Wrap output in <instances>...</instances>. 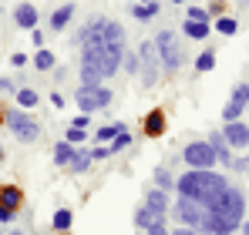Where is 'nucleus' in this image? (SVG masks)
Wrapping results in <instances>:
<instances>
[{
    "label": "nucleus",
    "mask_w": 249,
    "mask_h": 235,
    "mask_svg": "<svg viewBox=\"0 0 249 235\" xmlns=\"http://www.w3.org/2000/svg\"><path fill=\"white\" fill-rule=\"evenodd\" d=\"M118 131H128L122 121H118V124H105V128H98V141H111Z\"/></svg>",
    "instance_id": "31"
},
{
    "label": "nucleus",
    "mask_w": 249,
    "mask_h": 235,
    "mask_svg": "<svg viewBox=\"0 0 249 235\" xmlns=\"http://www.w3.org/2000/svg\"><path fill=\"white\" fill-rule=\"evenodd\" d=\"M0 91H10V94H17V87L10 84V78H0Z\"/></svg>",
    "instance_id": "40"
},
{
    "label": "nucleus",
    "mask_w": 249,
    "mask_h": 235,
    "mask_svg": "<svg viewBox=\"0 0 249 235\" xmlns=\"http://www.w3.org/2000/svg\"><path fill=\"white\" fill-rule=\"evenodd\" d=\"M148 235H172V232H168L165 222H159V225H152V229H148Z\"/></svg>",
    "instance_id": "38"
},
{
    "label": "nucleus",
    "mask_w": 249,
    "mask_h": 235,
    "mask_svg": "<svg viewBox=\"0 0 249 235\" xmlns=\"http://www.w3.org/2000/svg\"><path fill=\"white\" fill-rule=\"evenodd\" d=\"M74 10H78L74 3H64V7H57V10L51 14V31H64V27L74 20Z\"/></svg>",
    "instance_id": "13"
},
{
    "label": "nucleus",
    "mask_w": 249,
    "mask_h": 235,
    "mask_svg": "<svg viewBox=\"0 0 249 235\" xmlns=\"http://www.w3.org/2000/svg\"><path fill=\"white\" fill-rule=\"evenodd\" d=\"M0 158H3V148H0Z\"/></svg>",
    "instance_id": "47"
},
{
    "label": "nucleus",
    "mask_w": 249,
    "mask_h": 235,
    "mask_svg": "<svg viewBox=\"0 0 249 235\" xmlns=\"http://www.w3.org/2000/svg\"><path fill=\"white\" fill-rule=\"evenodd\" d=\"M0 205H7V208L17 212V208L24 205V192H20L17 185H3V188H0Z\"/></svg>",
    "instance_id": "15"
},
{
    "label": "nucleus",
    "mask_w": 249,
    "mask_h": 235,
    "mask_svg": "<svg viewBox=\"0 0 249 235\" xmlns=\"http://www.w3.org/2000/svg\"><path fill=\"white\" fill-rule=\"evenodd\" d=\"M172 3H182V0H172Z\"/></svg>",
    "instance_id": "46"
},
{
    "label": "nucleus",
    "mask_w": 249,
    "mask_h": 235,
    "mask_svg": "<svg viewBox=\"0 0 249 235\" xmlns=\"http://www.w3.org/2000/svg\"><path fill=\"white\" fill-rule=\"evenodd\" d=\"M122 71H124V74H138V71H142L138 50H135V54H128V50H124V57H122Z\"/></svg>",
    "instance_id": "29"
},
{
    "label": "nucleus",
    "mask_w": 249,
    "mask_h": 235,
    "mask_svg": "<svg viewBox=\"0 0 249 235\" xmlns=\"http://www.w3.org/2000/svg\"><path fill=\"white\" fill-rule=\"evenodd\" d=\"M138 61H142V84L145 87H155L159 84V78H162V61H159V50H155V44L152 40H142V47H138Z\"/></svg>",
    "instance_id": "3"
},
{
    "label": "nucleus",
    "mask_w": 249,
    "mask_h": 235,
    "mask_svg": "<svg viewBox=\"0 0 249 235\" xmlns=\"http://www.w3.org/2000/svg\"><path fill=\"white\" fill-rule=\"evenodd\" d=\"M91 161H94V158H91V151H78V148H74V158H71V165H68V171H74V175H81V171H88V168H91Z\"/></svg>",
    "instance_id": "18"
},
{
    "label": "nucleus",
    "mask_w": 249,
    "mask_h": 235,
    "mask_svg": "<svg viewBox=\"0 0 249 235\" xmlns=\"http://www.w3.org/2000/svg\"><path fill=\"white\" fill-rule=\"evenodd\" d=\"M246 104H249V84H236L229 101H226V108H222V118L226 121H239L246 115Z\"/></svg>",
    "instance_id": "6"
},
{
    "label": "nucleus",
    "mask_w": 249,
    "mask_h": 235,
    "mask_svg": "<svg viewBox=\"0 0 249 235\" xmlns=\"http://www.w3.org/2000/svg\"><path fill=\"white\" fill-rule=\"evenodd\" d=\"M189 20H199V24H209V10H202V7H189Z\"/></svg>",
    "instance_id": "33"
},
{
    "label": "nucleus",
    "mask_w": 249,
    "mask_h": 235,
    "mask_svg": "<svg viewBox=\"0 0 249 235\" xmlns=\"http://www.w3.org/2000/svg\"><path fill=\"white\" fill-rule=\"evenodd\" d=\"M135 235H148V232H135Z\"/></svg>",
    "instance_id": "45"
},
{
    "label": "nucleus",
    "mask_w": 249,
    "mask_h": 235,
    "mask_svg": "<svg viewBox=\"0 0 249 235\" xmlns=\"http://www.w3.org/2000/svg\"><path fill=\"white\" fill-rule=\"evenodd\" d=\"M105 20H108V17H94V20H88V24H84V31L78 34V44H81V47H101Z\"/></svg>",
    "instance_id": "8"
},
{
    "label": "nucleus",
    "mask_w": 249,
    "mask_h": 235,
    "mask_svg": "<svg viewBox=\"0 0 249 235\" xmlns=\"http://www.w3.org/2000/svg\"><path fill=\"white\" fill-rule=\"evenodd\" d=\"M0 121H3V111H0Z\"/></svg>",
    "instance_id": "48"
},
{
    "label": "nucleus",
    "mask_w": 249,
    "mask_h": 235,
    "mask_svg": "<svg viewBox=\"0 0 249 235\" xmlns=\"http://www.w3.org/2000/svg\"><path fill=\"white\" fill-rule=\"evenodd\" d=\"M91 94H94L98 108H108V104H111V87H108V84H94V87H91Z\"/></svg>",
    "instance_id": "28"
},
{
    "label": "nucleus",
    "mask_w": 249,
    "mask_h": 235,
    "mask_svg": "<svg viewBox=\"0 0 249 235\" xmlns=\"http://www.w3.org/2000/svg\"><path fill=\"white\" fill-rule=\"evenodd\" d=\"M152 44H155V50H159L162 71L175 74V71H178V64H182V47H178V37H175L172 31H159Z\"/></svg>",
    "instance_id": "1"
},
{
    "label": "nucleus",
    "mask_w": 249,
    "mask_h": 235,
    "mask_svg": "<svg viewBox=\"0 0 249 235\" xmlns=\"http://www.w3.org/2000/svg\"><path fill=\"white\" fill-rule=\"evenodd\" d=\"M51 104H54V108H64V94L54 91V94H51Z\"/></svg>",
    "instance_id": "41"
},
{
    "label": "nucleus",
    "mask_w": 249,
    "mask_h": 235,
    "mask_svg": "<svg viewBox=\"0 0 249 235\" xmlns=\"http://www.w3.org/2000/svg\"><path fill=\"white\" fill-rule=\"evenodd\" d=\"M3 121L10 124V131H14V134H17V141H24V145H31V141H37V138H41V124H37V118H31L24 108H20V111L3 115Z\"/></svg>",
    "instance_id": "2"
},
{
    "label": "nucleus",
    "mask_w": 249,
    "mask_h": 235,
    "mask_svg": "<svg viewBox=\"0 0 249 235\" xmlns=\"http://www.w3.org/2000/svg\"><path fill=\"white\" fill-rule=\"evenodd\" d=\"M142 131H145V138H162L165 134V111L162 108L148 111V115L142 118Z\"/></svg>",
    "instance_id": "9"
},
{
    "label": "nucleus",
    "mask_w": 249,
    "mask_h": 235,
    "mask_svg": "<svg viewBox=\"0 0 249 235\" xmlns=\"http://www.w3.org/2000/svg\"><path fill=\"white\" fill-rule=\"evenodd\" d=\"M14 218H17V212L7 208V205H0V225H14Z\"/></svg>",
    "instance_id": "34"
},
{
    "label": "nucleus",
    "mask_w": 249,
    "mask_h": 235,
    "mask_svg": "<svg viewBox=\"0 0 249 235\" xmlns=\"http://www.w3.org/2000/svg\"><path fill=\"white\" fill-rule=\"evenodd\" d=\"M212 151H215V165H222V168H229V165H232V148H229L226 141L212 145Z\"/></svg>",
    "instance_id": "26"
},
{
    "label": "nucleus",
    "mask_w": 249,
    "mask_h": 235,
    "mask_svg": "<svg viewBox=\"0 0 249 235\" xmlns=\"http://www.w3.org/2000/svg\"><path fill=\"white\" fill-rule=\"evenodd\" d=\"M37 101H41V94L37 91H31V87H20L17 91V104L27 111V108H37Z\"/></svg>",
    "instance_id": "25"
},
{
    "label": "nucleus",
    "mask_w": 249,
    "mask_h": 235,
    "mask_svg": "<svg viewBox=\"0 0 249 235\" xmlns=\"http://www.w3.org/2000/svg\"><path fill=\"white\" fill-rule=\"evenodd\" d=\"M182 161H185L192 171H209V168H215V151H212L209 141H192V145H185Z\"/></svg>",
    "instance_id": "4"
},
{
    "label": "nucleus",
    "mask_w": 249,
    "mask_h": 235,
    "mask_svg": "<svg viewBox=\"0 0 249 235\" xmlns=\"http://www.w3.org/2000/svg\"><path fill=\"white\" fill-rule=\"evenodd\" d=\"M74 101H78V108H81V115H91V111H98V101H94V94H91V87H78L74 91Z\"/></svg>",
    "instance_id": "16"
},
{
    "label": "nucleus",
    "mask_w": 249,
    "mask_h": 235,
    "mask_svg": "<svg viewBox=\"0 0 249 235\" xmlns=\"http://www.w3.org/2000/svg\"><path fill=\"white\" fill-rule=\"evenodd\" d=\"M232 171H249V155H243V158H232V165H229Z\"/></svg>",
    "instance_id": "35"
},
{
    "label": "nucleus",
    "mask_w": 249,
    "mask_h": 235,
    "mask_svg": "<svg viewBox=\"0 0 249 235\" xmlns=\"http://www.w3.org/2000/svg\"><path fill=\"white\" fill-rule=\"evenodd\" d=\"M108 155H111L108 148H94V151H91V158H94V161H98V158H108Z\"/></svg>",
    "instance_id": "43"
},
{
    "label": "nucleus",
    "mask_w": 249,
    "mask_h": 235,
    "mask_svg": "<svg viewBox=\"0 0 249 235\" xmlns=\"http://www.w3.org/2000/svg\"><path fill=\"white\" fill-rule=\"evenodd\" d=\"M0 235H3V232H0Z\"/></svg>",
    "instance_id": "51"
},
{
    "label": "nucleus",
    "mask_w": 249,
    "mask_h": 235,
    "mask_svg": "<svg viewBox=\"0 0 249 235\" xmlns=\"http://www.w3.org/2000/svg\"><path fill=\"white\" fill-rule=\"evenodd\" d=\"M31 40H34V47H37V50L44 47V34H41V27H34V31H31Z\"/></svg>",
    "instance_id": "37"
},
{
    "label": "nucleus",
    "mask_w": 249,
    "mask_h": 235,
    "mask_svg": "<svg viewBox=\"0 0 249 235\" xmlns=\"http://www.w3.org/2000/svg\"><path fill=\"white\" fill-rule=\"evenodd\" d=\"M54 64H57V57H54L47 47H41V50L34 54V67H37V71H54Z\"/></svg>",
    "instance_id": "22"
},
{
    "label": "nucleus",
    "mask_w": 249,
    "mask_h": 235,
    "mask_svg": "<svg viewBox=\"0 0 249 235\" xmlns=\"http://www.w3.org/2000/svg\"><path fill=\"white\" fill-rule=\"evenodd\" d=\"M215 31H219L222 37H232V34L239 31V24H236V17H226V14H222V17H215Z\"/></svg>",
    "instance_id": "24"
},
{
    "label": "nucleus",
    "mask_w": 249,
    "mask_h": 235,
    "mask_svg": "<svg viewBox=\"0 0 249 235\" xmlns=\"http://www.w3.org/2000/svg\"><path fill=\"white\" fill-rule=\"evenodd\" d=\"M155 14H159V3H155V0H145V3L131 7V17H135V20H152Z\"/></svg>",
    "instance_id": "19"
},
{
    "label": "nucleus",
    "mask_w": 249,
    "mask_h": 235,
    "mask_svg": "<svg viewBox=\"0 0 249 235\" xmlns=\"http://www.w3.org/2000/svg\"><path fill=\"white\" fill-rule=\"evenodd\" d=\"M71 222H74V212H71V208H57L51 225H54L57 232H68V229H71Z\"/></svg>",
    "instance_id": "21"
},
{
    "label": "nucleus",
    "mask_w": 249,
    "mask_h": 235,
    "mask_svg": "<svg viewBox=\"0 0 249 235\" xmlns=\"http://www.w3.org/2000/svg\"><path fill=\"white\" fill-rule=\"evenodd\" d=\"M239 235H249V218H243V225H239Z\"/></svg>",
    "instance_id": "44"
},
{
    "label": "nucleus",
    "mask_w": 249,
    "mask_h": 235,
    "mask_svg": "<svg viewBox=\"0 0 249 235\" xmlns=\"http://www.w3.org/2000/svg\"><path fill=\"white\" fill-rule=\"evenodd\" d=\"M182 31H185V37H192V40H202V37H209V24H199V20H185L182 24Z\"/></svg>",
    "instance_id": "20"
},
{
    "label": "nucleus",
    "mask_w": 249,
    "mask_h": 235,
    "mask_svg": "<svg viewBox=\"0 0 249 235\" xmlns=\"http://www.w3.org/2000/svg\"><path fill=\"white\" fill-rule=\"evenodd\" d=\"M159 222H165V215H155L152 208L138 205V212H135V225H138V232H148V229L159 225Z\"/></svg>",
    "instance_id": "14"
},
{
    "label": "nucleus",
    "mask_w": 249,
    "mask_h": 235,
    "mask_svg": "<svg viewBox=\"0 0 249 235\" xmlns=\"http://www.w3.org/2000/svg\"><path fill=\"white\" fill-rule=\"evenodd\" d=\"M212 67H215V50H202V54L196 57V71H199V74H209Z\"/></svg>",
    "instance_id": "27"
},
{
    "label": "nucleus",
    "mask_w": 249,
    "mask_h": 235,
    "mask_svg": "<svg viewBox=\"0 0 249 235\" xmlns=\"http://www.w3.org/2000/svg\"><path fill=\"white\" fill-rule=\"evenodd\" d=\"M128 145H131V134H128V131H118V134H115V138L108 141V151L115 155V151H124Z\"/></svg>",
    "instance_id": "30"
},
{
    "label": "nucleus",
    "mask_w": 249,
    "mask_h": 235,
    "mask_svg": "<svg viewBox=\"0 0 249 235\" xmlns=\"http://www.w3.org/2000/svg\"><path fill=\"white\" fill-rule=\"evenodd\" d=\"M14 235H20V232H14Z\"/></svg>",
    "instance_id": "49"
},
{
    "label": "nucleus",
    "mask_w": 249,
    "mask_h": 235,
    "mask_svg": "<svg viewBox=\"0 0 249 235\" xmlns=\"http://www.w3.org/2000/svg\"><path fill=\"white\" fill-rule=\"evenodd\" d=\"M64 141H71V145H81V141H88V131H84V128H71Z\"/></svg>",
    "instance_id": "32"
},
{
    "label": "nucleus",
    "mask_w": 249,
    "mask_h": 235,
    "mask_svg": "<svg viewBox=\"0 0 249 235\" xmlns=\"http://www.w3.org/2000/svg\"><path fill=\"white\" fill-rule=\"evenodd\" d=\"M88 124H91V118H88V115H78L74 121H71V128H88Z\"/></svg>",
    "instance_id": "39"
},
{
    "label": "nucleus",
    "mask_w": 249,
    "mask_h": 235,
    "mask_svg": "<svg viewBox=\"0 0 249 235\" xmlns=\"http://www.w3.org/2000/svg\"><path fill=\"white\" fill-rule=\"evenodd\" d=\"M155 188H162L172 195V188H175V175L168 171V168H155Z\"/></svg>",
    "instance_id": "23"
},
{
    "label": "nucleus",
    "mask_w": 249,
    "mask_h": 235,
    "mask_svg": "<svg viewBox=\"0 0 249 235\" xmlns=\"http://www.w3.org/2000/svg\"><path fill=\"white\" fill-rule=\"evenodd\" d=\"M222 138H226V145L229 148H249V124H243V121H226L222 124Z\"/></svg>",
    "instance_id": "7"
},
{
    "label": "nucleus",
    "mask_w": 249,
    "mask_h": 235,
    "mask_svg": "<svg viewBox=\"0 0 249 235\" xmlns=\"http://www.w3.org/2000/svg\"><path fill=\"white\" fill-rule=\"evenodd\" d=\"M145 208H152L155 215H168V208H172V205H168V192H162V188L152 185V188L145 192Z\"/></svg>",
    "instance_id": "10"
},
{
    "label": "nucleus",
    "mask_w": 249,
    "mask_h": 235,
    "mask_svg": "<svg viewBox=\"0 0 249 235\" xmlns=\"http://www.w3.org/2000/svg\"><path fill=\"white\" fill-rule=\"evenodd\" d=\"M172 215H175L182 225H189V229H199V222L206 218V212L199 208V201H192V198H182V195H178V201L172 205Z\"/></svg>",
    "instance_id": "5"
},
{
    "label": "nucleus",
    "mask_w": 249,
    "mask_h": 235,
    "mask_svg": "<svg viewBox=\"0 0 249 235\" xmlns=\"http://www.w3.org/2000/svg\"><path fill=\"white\" fill-rule=\"evenodd\" d=\"M172 235H199V232H196V229H189V225H178Z\"/></svg>",
    "instance_id": "42"
},
{
    "label": "nucleus",
    "mask_w": 249,
    "mask_h": 235,
    "mask_svg": "<svg viewBox=\"0 0 249 235\" xmlns=\"http://www.w3.org/2000/svg\"><path fill=\"white\" fill-rule=\"evenodd\" d=\"M71 158H74V145H71V141H57V145H54V165H57V168H68Z\"/></svg>",
    "instance_id": "17"
},
{
    "label": "nucleus",
    "mask_w": 249,
    "mask_h": 235,
    "mask_svg": "<svg viewBox=\"0 0 249 235\" xmlns=\"http://www.w3.org/2000/svg\"><path fill=\"white\" fill-rule=\"evenodd\" d=\"M14 20H17V27L34 31V27H37V7H34V3H20V7L14 10Z\"/></svg>",
    "instance_id": "11"
},
{
    "label": "nucleus",
    "mask_w": 249,
    "mask_h": 235,
    "mask_svg": "<svg viewBox=\"0 0 249 235\" xmlns=\"http://www.w3.org/2000/svg\"><path fill=\"white\" fill-rule=\"evenodd\" d=\"M246 111H249V104H246Z\"/></svg>",
    "instance_id": "50"
},
{
    "label": "nucleus",
    "mask_w": 249,
    "mask_h": 235,
    "mask_svg": "<svg viewBox=\"0 0 249 235\" xmlns=\"http://www.w3.org/2000/svg\"><path fill=\"white\" fill-rule=\"evenodd\" d=\"M101 44H108V47H124V27L118 24V20H105Z\"/></svg>",
    "instance_id": "12"
},
{
    "label": "nucleus",
    "mask_w": 249,
    "mask_h": 235,
    "mask_svg": "<svg viewBox=\"0 0 249 235\" xmlns=\"http://www.w3.org/2000/svg\"><path fill=\"white\" fill-rule=\"evenodd\" d=\"M10 64H14V67H27V54H20V50L10 54Z\"/></svg>",
    "instance_id": "36"
}]
</instances>
